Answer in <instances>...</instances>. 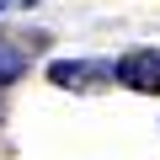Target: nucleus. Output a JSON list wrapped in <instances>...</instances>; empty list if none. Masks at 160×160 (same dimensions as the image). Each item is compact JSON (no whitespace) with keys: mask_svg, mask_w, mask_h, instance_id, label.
<instances>
[{"mask_svg":"<svg viewBox=\"0 0 160 160\" xmlns=\"http://www.w3.org/2000/svg\"><path fill=\"white\" fill-rule=\"evenodd\" d=\"M48 80L64 91H96L107 80H118V64H91V59H59L48 64Z\"/></svg>","mask_w":160,"mask_h":160,"instance_id":"f257e3e1","label":"nucleus"},{"mask_svg":"<svg viewBox=\"0 0 160 160\" xmlns=\"http://www.w3.org/2000/svg\"><path fill=\"white\" fill-rule=\"evenodd\" d=\"M22 69H27V59H22L16 48H6V43H0V86H11Z\"/></svg>","mask_w":160,"mask_h":160,"instance_id":"7ed1b4c3","label":"nucleus"},{"mask_svg":"<svg viewBox=\"0 0 160 160\" xmlns=\"http://www.w3.org/2000/svg\"><path fill=\"white\" fill-rule=\"evenodd\" d=\"M27 6H38V0H0V11H27Z\"/></svg>","mask_w":160,"mask_h":160,"instance_id":"20e7f679","label":"nucleus"},{"mask_svg":"<svg viewBox=\"0 0 160 160\" xmlns=\"http://www.w3.org/2000/svg\"><path fill=\"white\" fill-rule=\"evenodd\" d=\"M118 80L128 91H144V96H160V48H133L118 59Z\"/></svg>","mask_w":160,"mask_h":160,"instance_id":"f03ea898","label":"nucleus"}]
</instances>
